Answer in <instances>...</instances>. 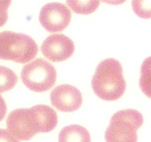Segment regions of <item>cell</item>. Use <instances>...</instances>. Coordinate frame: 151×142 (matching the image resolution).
<instances>
[{"mask_svg": "<svg viewBox=\"0 0 151 142\" xmlns=\"http://www.w3.org/2000/svg\"><path fill=\"white\" fill-rule=\"evenodd\" d=\"M93 91L99 98L107 101L120 99L126 89V81L120 62L106 59L98 65L92 78Z\"/></svg>", "mask_w": 151, "mask_h": 142, "instance_id": "6da1fadb", "label": "cell"}, {"mask_svg": "<svg viewBox=\"0 0 151 142\" xmlns=\"http://www.w3.org/2000/svg\"><path fill=\"white\" fill-rule=\"evenodd\" d=\"M38 51V45L29 36L12 31L0 33L1 59L26 63L35 58Z\"/></svg>", "mask_w": 151, "mask_h": 142, "instance_id": "7a4b0ae2", "label": "cell"}, {"mask_svg": "<svg viewBox=\"0 0 151 142\" xmlns=\"http://www.w3.org/2000/svg\"><path fill=\"white\" fill-rule=\"evenodd\" d=\"M143 123L139 111L126 109L116 112L105 133L106 142H137V130Z\"/></svg>", "mask_w": 151, "mask_h": 142, "instance_id": "3957f363", "label": "cell"}, {"mask_svg": "<svg viewBox=\"0 0 151 142\" xmlns=\"http://www.w3.org/2000/svg\"><path fill=\"white\" fill-rule=\"evenodd\" d=\"M24 85L32 91L46 92L56 82L57 72L54 66L42 59H37L24 66L21 70Z\"/></svg>", "mask_w": 151, "mask_h": 142, "instance_id": "277c9868", "label": "cell"}, {"mask_svg": "<svg viewBox=\"0 0 151 142\" xmlns=\"http://www.w3.org/2000/svg\"><path fill=\"white\" fill-rule=\"evenodd\" d=\"M7 130L18 141H28L42 133L36 106L19 108L11 111L6 119Z\"/></svg>", "mask_w": 151, "mask_h": 142, "instance_id": "5b68a950", "label": "cell"}, {"mask_svg": "<svg viewBox=\"0 0 151 142\" xmlns=\"http://www.w3.org/2000/svg\"><path fill=\"white\" fill-rule=\"evenodd\" d=\"M72 13L68 7L60 2H50L40 10V22L42 27L50 33L61 32L68 25Z\"/></svg>", "mask_w": 151, "mask_h": 142, "instance_id": "8992f818", "label": "cell"}, {"mask_svg": "<svg viewBox=\"0 0 151 142\" xmlns=\"http://www.w3.org/2000/svg\"><path fill=\"white\" fill-rule=\"evenodd\" d=\"M74 50L75 46L73 40L61 33L49 36L41 46V51L45 58L55 62L69 59Z\"/></svg>", "mask_w": 151, "mask_h": 142, "instance_id": "52a82bcc", "label": "cell"}, {"mask_svg": "<svg viewBox=\"0 0 151 142\" xmlns=\"http://www.w3.org/2000/svg\"><path fill=\"white\" fill-rule=\"evenodd\" d=\"M51 104L58 111L73 112L82 105V94L77 88L70 85H61L54 88L50 92Z\"/></svg>", "mask_w": 151, "mask_h": 142, "instance_id": "ba28073f", "label": "cell"}, {"mask_svg": "<svg viewBox=\"0 0 151 142\" xmlns=\"http://www.w3.org/2000/svg\"><path fill=\"white\" fill-rule=\"evenodd\" d=\"M58 142H91V135L83 126L67 125L59 133Z\"/></svg>", "mask_w": 151, "mask_h": 142, "instance_id": "9c48e42d", "label": "cell"}, {"mask_svg": "<svg viewBox=\"0 0 151 142\" xmlns=\"http://www.w3.org/2000/svg\"><path fill=\"white\" fill-rule=\"evenodd\" d=\"M17 76L6 66H0V93L11 90L17 82Z\"/></svg>", "mask_w": 151, "mask_h": 142, "instance_id": "30bf717a", "label": "cell"}, {"mask_svg": "<svg viewBox=\"0 0 151 142\" xmlns=\"http://www.w3.org/2000/svg\"><path fill=\"white\" fill-rule=\"evenodd\" d=\"M99 1H66L72 10L80 14H89L96 10Z\"/></svg>", "mask_w": 151, "mask_h": 142, "instance_id": "8fae6325", "label": "cell"}, {"mask_svg": "<svg viewBox=\"0 0 151 142\" xmlns=\"http://www.w3.org/2000/svg\"><path fill=\"white\" fill-rule=\"evenodd\" d=\"M150 57L143 62L141 70V78H140V87L143 92L148 97L150 96Z\"/></svg>", "mask_w": 151, "mask_h": 142, "instance_id": "7c38bea8", "label": "cell"}, {"mask_svg": "<svg viewBox=\"0 0 151 142\" xmlns=\"http://www.w3.org/2000/svg\"><path fill=\"white\" fill-rule=\"evenodd\" d=\"M132 8L134 13L142 18H150V1H132Z\"/></svg>", "mask_w": 151, "mask_h": 142, "instance_id": "4fadbf2b", "label": "cell"}, {"mask_svg": "<svg viewBox=\"0 0 151 142\" xmlns=\"http://www.w3.org/2000/svg\"><path fill=\"white\" fill-rule=\"evenodd\" d=\"M11 4V1H1L0 0V27L6 24L8 19V8Z\"/></svg>", "mask_w": 151, "mask_h": 142, "instance_id": "5bb4252c", "label": "cell"}, {"mask_svg": "<svg viewBox=\"0 0 151 142\" xmlns=\"http://www.w3.org/2000/svg\"><path fill=\"white\" fill-rule=\"evenodd\" d=\"M0 142H20L10 133L4 129H0Z\"/></svg>", "mask_w": 151, "mask_h": 142, "instance_id": "9a60e30c", "label": "cell"}, {"mask_svg": "<svg viewBox=\"0 0 151 142\" xmlns=\"http://www.w3.org/2000/svg\"><path fill=\"white\" fill-rule=\"evenodd\" d=\"M7 111V107L6 102L2 96L0 95V122L4 118Z\"/></svg>", "mask_w": 151, "mask_h": 142, "instance_id": "2e32d148", "label": "cell"}]
</instances>
